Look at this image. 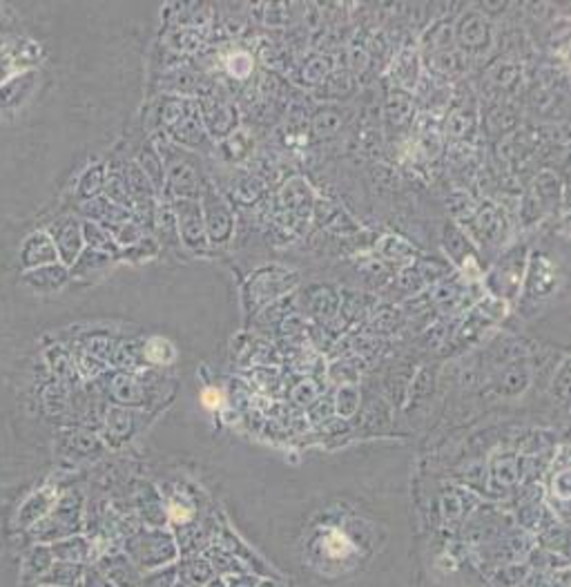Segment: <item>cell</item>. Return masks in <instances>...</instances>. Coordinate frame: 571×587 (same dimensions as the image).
<instances>
[{"label": "cell", "instance_id": "obj_1", "mask_svg": "<svg viewBox=\"0 0 571 587\" xmlns=\"http://www.w3.org/2000/svg\"><path fill=\"white\" fill-rule=\"evenodd\" d=\"M201 215H204L205 237L210 246H228L234 233V213L230 201L225 199L217 186L210 179H204L201 184Z\"/></svg>", "mask_w": 571, "mask_h": 587}, {"label": "cell", "instance_id": "obj_2", "mask_svg": "<svg viewBox=\"0 0 571 587\" xmlns=\"http://www.w3.org/2000/svg\"><path fill=\"white\" fill-rule=\"evenodd\" d=\"M161 119L163 125L167 128V132H170V137L175 139V143H181V146L188 148H201L208 141L205 128L199 117V105L190 103V101H167V105L161 112Z\"/></svg>", "mask_w": 571, "mask_h": 587}, {"label": "cell", "instance_id": "obj_3", "mask_svg": "<svg viewBox=\"0 0 571 587\" xmlns=\"http://www.w3.org/2000/svg\"><path fill=\"white\" fill-rule=\"evenodd\" d=\"M163 161V170H166V192L170 201L175 199H199L201 184L205 177H199L195 163H190L184 155H175V148L159 152Z\"/></svg>", "mask_w": 571, "mask_h": 587}, {"label": "cell", "instance_id": "obj_4", "mask_svg": "<svg viewBox=\"0 0 571 587\" xmlns=\"http://www.w3.org/2000/svg\"><path fill=\"white\" fill-rule=\"evenodd\" d=\"M300 282V273L288 271L281 266H268L257 271L248 279L246 286V302L252 304V309H259L263 304H271L277 297L290 291L295 284Z\"/></svg>", "mask_w": 571, "mask_h": 587}, {"label": "cell", "instance_id": "obj_5", "mask_svg": "<svg viewBox=\"0 0 571 587\" xmlns=\"http://www.w3.org/2000/svg\"><path fill=\"white\" fill-rule=\"evenodd\" d=\"M167 204L172 206V213H175L181 246L188 248L190 253H208L210 244L208 237H205V226L199 199H175L167 201Z\"/></svg>", "mask_w": 571, "mask_h": 587}, {"label": "cell", "instance_id": "obj_6", "mask_svg": "<svg viewBox=\"0 0 571 587\" xmlns=\"http://www.w3.org/2000/svg\"><path fill=\"white\" fill-rule=\"evenodd\" d=\"M47 235L54 242V248L59 253L63 266H71L81 255V250H83V228H81V221L71 215L59 217V219L50 224Z\"/></svg>", "mask_w": 571, "mask_h": 587}, {"label": "cell", "instance_id": "obj_7", "mask_svg": "<svg viewBox=\"0 0 571 587\" xmlns=\"http://www.w3.org/2000/svg\"><path fill=\"white\" fill-rule=\"evenodd\" d=\"M114 262H117V259L109 257V255L99 253V250L92 248H83L79 257H76V262L71 264L67 271H70V277L79 279V282L83 284H92L96 279L108 275V273L112 271Z\"/></svg>", "mask_w": 571, "mask_h": 587}, {"label": "cell", "instance_id": "obj_8", "mask_svg": "<svg viewBox=\"0 0 571 587\" xmlns=\"http://www.w3.org/2000/svg\"><path fill=\"white\" fill-rule=\"evenodd\" d=\"M59 262V253H56L54 242L50 239L47 233H32L30 237L23 242L21 248V264L27 271H33V268L50 266V264Z\"/></svg>", "mask_w": 571, "mask_h": 587}, {"label": "cell", "instance_id": "obj_9", "mask_svg": "<svg viewBox=\"0 0 571 587\" xmlns=\"http://www.w3.org/2000/svg\"><path fill=\"white\" fill-rule=\"evenodd\" d=\"M281 206H284V210H288V215L297 217V219H309L310 215H313V208H315V197H313V190H310V186L306 184L304 179H290L288 184L281 188Z\"/></svg>", "mask_w": 571, "mask_h": 587}, {"label": "cell", "instance_id": "obj_10", "mask_svg": "<svg viewBox=\"0 0 571 587\" xmlns=\"http://www.w3.org/2000/svg\"><path fill=\"white\" fill-rule=\"evenodd\" d=\"M67 279H70V271L63 264H50V266L33 268V271H27L23 282H25L27 288H32L38 295H50V293L61 291L65 286Z\"/></svg>", "mask_w": 571, "mask_h": 587}, {"label": "cell", "instance_id": "obj_11", "mask_svg": "<svg viewBox=\"0 0 571 587\" xmlns=\"http://www.w3.org/2000/svg\"><path fill=\"white\" fill-rule=\"evenodd\" d=\"M83 215L88 217V221H94V224L103 226V228L109 230V233H114L119 226L126 224L128 219H132V213H129V210L112 204V201L105 199V197H94V199H90L88 204L83 206Z\"/></svg>", "mask_w": 571, "mask_h": 587}, {"label": "cell", "instance_id": "obj_12", "mask_svg": "<svg viewBox=\"0 0 571 587\" xmlns=\"http://www.w3.org/2000/svg\"><path fill=\"white\" fill-rule=\"evenodd\" d=\"M152 230H155V235H152V237L159 242L161 248H170V250L181 248V239H179V230H176L175 213H172V206L167 204V201L157 204L155 224H152Z\"/></svg>", "mask_w": 571, "mask_h": 587}, {"label": "cell", "instance_id": "obj_13", "mask_svg": "<svg viewBox=\"0 0 571 587\" xmlns=\"http://www.w3.org/2000/svg\"><path fill=\"white\" fill-rule=\"evenodd\" d=\"M199 117L204 128H208L214 137H224L234 125V110L222 101H204Z\"/></svg>", "mask_w": 571, "mask_h": 587}, {"label": "cell", "instance_id": "obj_14", "mask_svg": "<svg viewBox=\"0 0 571 587\" xmlns=\"http://www.w3.org/2000/svg\"><path fill=\"white\" fill-rule=\"evenodd\" d=\"M123 179H126L129 199H132V206L137 204H148V201H155L157 190L152 188L150 179L146 177V172L138 168L137 161H129L128 166H123Z\"/></svg>", "mask_w": 571, "mask_h": 587}, {"label": "cell", "instance_id": "obj_15", "mask_svg": "<svg viewBox=\"0 0 571 587\" xmlns=\"http://www.w3.org/2000/svg\"><path fill=\"white\" fill-rule=\"evenodd\" d=\"M81 228H83V244H88V248L99 250V253L109 255V257H114V259L119 257L121 248H119L117 239L112 237V233H109V230H105L103 226L94 224V221H83V224H81Z\"/></svg>", "mask_w": 571, "mask_h": 587}, {"label": "cell", "instance_id": "obj_16", "mask_svg": "<svg viewBox=\"0 0 571 587\" xmlns=\"http://www.w3.org/2000/svg\"><path fill=\"white\" fill-rule=\"evenodd\" d=\"M473 226L482 235V242H493V239H500V235L505 233V217L498 213V208H493L491 204H487L484 208H480L476 213V219H473Z\"/></svg>", "mask_w": 571, "mask_h": 587}, {"label": "cell", "instance_id": "obj_17", "mask_svg": "<svg viewBox=\"0 0 571 587\" xmlns=\"http://www.w3.org/2000/svg\"><path fill=\"white\" fill-rule=\"evenodd\" d=\"M159 253H161L159 242H157L152 235H146V237H141L137 244H132V246L121 248L117 262L143 264V262H150V259H155Z\"/></svg>", "mask_w": 571, "mask_h": 587}, {"label": "cell", "instance_id": "obj_18", "mask_svg": "<svg viewBox=\"0 0 571 587\" xmlns=\"http://www.w3.org/2000/svg\"><path fill=\"white\" fill-rule=\"evenodd\" d=\"M105 199H109L112 204L121 206L132 213V199H129V192L126 186V179H123V170H109V175L105 177Z\"/></svg>", "mask_w": 571, "mask_h": 587}, {"label": "cell", "instance_id": "obj_19", "mask_svg": "<svg viewBox=\"0 0 571 587\" xmlns=\"http://www.w3.org/2000/svg\"><path fill=\"white\" fill-rule=\"evenodd\" d=\"M138 168H141L143 172H146V177L150 179L152 188H155L157 192L163 190V186H166V170H163V161H161V155L157 150H143L141 155L137 159Z\"/></svg>", "mask_w": 571, "mask_h": 587}, {"label": "cell", "instance_id": "obj_20", "mask_svg": "<svg viewBox=\"0 0 571 587\" xmlns=\"http://www.w3.org/2000/svg\"><path fill=\"white\" fill-rule=\"evenodd\" d=\"M52 561H54V556H52L50 547H43V545L33 547V550L25 558V579L27 581L41 579V576L45 574L52 565H54Z\"/></svg>", "mask_w": 571, "mask_h": 587}, {"label": "cell", "instance_id": "obj_21", "mask_svg": "<svg viewBox=\"0 0 571 587\" xmlns=\"http://www.w3.org/2000/svg\"><path fill=\"white\" fill-rule=\"evenodd\" d=\"M76 579H79V567L67 565V563H56L47 570V574H43L38 579V583L47 587H74Z\"/></svg>", "mask_w": 571, "mask_h": 587}, {"label": "cell", "instance_id": "obj_22", "mask_svg": "<svg viewBox=\"0 0 571 587\" xmlns=\"http://www.w3.org/2000/svg\"><path fill=\"white\" fill-rule=\"evenodd\" d=\"M32 90V74L25 76V79H16L12 81V83L3 85V90H0V108H14V105L21 103L23 99H25V92H30Z\"/></svg>", "mask_w": 571, "mask_h": 587}, {"label": "cell", "instance_id": "obj_23", "mask_svg": "<svg viewBox=\"0 0 571 587\" xmlns=\"http://www.w3.org/2000/svg\"><path fill=\"white\" fill-rule=\"evenodd\" d=\"M50 496H52L50 489H43L41 494H36L33 498H30V503H27L25 507L21 509V523H23V525H32V523H36L38 518H41L43 514H45L47 509H50L52 500H54V498H50Z\"/></svg>", "mask_w": 571, "mask_h": 587}, {"label": "cell", "instance_id": "obj_24", "mask_svg": "<svg viewBox=\"0 0 571 587\" xmlns=\"http://www.w3.org/2000/svg\"><path fill=\"white\" fill-rule=\"evenodd\" d=\"M103 184H105L103 166L90 168V170L85 172L79 181V197H83V199H88V201L94 199V197H99V190L103 188Z\"/></svg>", "mask_w": 571, "mask_h": 587}, {"label": "cell", "instance_id": "obj_25", "mask_svg": "<svg viewBox=\"0 0 571 587\" xmlns=\"http://www.w3.org/2000/svg\"><path fill=\"white\" fill-rule=\"evenodd\" d=\"M146 235L148 233L137 224V221L128 219L126 224H121L117 230H114L112 237L117 239L119 248H128V246H132V244H137L141 237H146Z\"/></svg>", "mask_w": 571, "mask_h": 587}, {"label": "cell", "instance_id": "obj_26", "mask_svg": "<svg viewBox=\"0 0 571 587\" xmlns=\"http://www.w3.org/2000/svg\"><path fill=\"white\" fill-rule=\"evenodd\" d=\"M52 556L61 558V561H79L83 556V541L70 543H56L54 547H50Z\"/></svg>", "mask_w": 571, "mask_h": 587}, {"label": "cell", "instance_id": "obj_27", "mask_svg": "<svg viewBox=\"0 0 571 587\" xmlns=\"http://www.w3.org/2000/svg\"><path fill=\"white\" fill-rule=\"evenodd\" d=\"M38 587H47V585H38Z\"/></svg>", "mask_w": 571, "mask_h": 587}]
</instances>
